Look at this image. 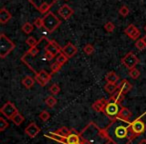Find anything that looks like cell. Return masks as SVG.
<instances>
[{"label": "cell", "instance_id": "cell-1", "mask_svg": "<svg viewBox=\"0 0 146 144\" xmlns=\"http://www.w3.org/2000/svg\"><path fill=\"white\" fill-rule=\"evenodd\" d=\"M107 137L113 144H130L137 136L131 129V121L114 118L104 128Z\"/></svg>", "mask_w": 146, "mask_h": 144}, {"label": "cell", "instance_id": "cell-30", "mask_svg": "<svg viewBox=\"0 0 146 144\" xmlns=\"http://www.w3.org/2000/svg\"><path fill=\"white\" fill-rule=\"evenodd\" d=\"M40 43V40H36V39L34 38V37H28V38L26 39V44L28 45L29 47H34V46H37V45Z\"/></svg>", "mask_w": 146, "mask_h": 144}, {"label": "cell", "instance_id": "cell-33", "mask_svg": "<svg viewBox=\"0 0 146 144\" xmlns=\"http://www.w3.org/2000/svg\"><path fill=\"white\" fill-rule=\"evenodd\" d=\"M135 47L138 49V50L142 51V50H144V49L146 48V44L144 43V41L142 40V38H141V39H138V40H136Z\"/></svg>", "mask_w": 146, "mask_h": 144}, {"label": "cell", "instance_id": "cell-28", "mask_svg": "<svg viewBox=\"0 0 146 144\" xmlns=\"http://www.w3.org/2000/svg\"><path fill=\"white\" fill-rule=\"evenodd\" d=\"M11 120H12V122L15 124V125L19 126V125H21V124H22L23 121H24V117H23V116L21 115L20 113H17L16 115H15Z\"/></svg>", "mask_w": 146, "mask_h": 144}, {"label": "cell", "instance_id": "cell-5", "mask_svg": "<svg viewBox=\"0 0 146 144\" xmlns=\"http://www.w3.org/2000/svg\"><path fill=\"white\" fill-rule=\"evenodd\" d=\"M29 3L33 5L41 14H47L50 12V8L58 1V0H28Z\"/></svg>", "mask_w": 146, "mask_h": 144}, {"label": "cell", "instance_id": "cell-34", "mask_svg": "<svg viewBox=\"0 0 146 144\" xmlns=\"http://www.w3.org/2000/svg\"><path fill=\"white\" fill-rule=\"evenodd\" d=\"M104 29H105L107 32L111 33L114 31V29H115V25H114L113 22H110V21H108V22L105 23V25H104Z\"/></svg>", "mask_w": 146, "mask_h": 144}, {"label": "cell", "instance_id": "cell-38", "mask_svg": "<svg viewBox=\"0 0 146 144\" xmlns=\"http://www.w3.org/2000/svg\"><path fill=\"white\" fill-rule=\"evenodd\" d=\"M39 118H40L43 122H45L50 118V114H49V112L47 111V110H43V111L39 114Z\"/></svg>", "mask_w": 146, "mask_h": 144}, {"label": "cell", "instance_id": "cell-22", "mask_svg": "<svg viewBox=\"0 0 146 144\" xmlns=\"http://www.w3.org/2000/svg\"><path fill=\"white\" fill-rule=\"evenodd\" d=\"M124 96H125V94H123L122 92H120L119 90H118L117 92L112 94L108 100H109V101L116 102V103H118V104H121V102L123 101V99H124Z\"/></svg>", "mask_w": 146, "mask_h": 144}, {"label": "cell", "instance_id": "cell-16", "mask_svg": "<svg viewBox=\"0 0 146 144\" xmlns=\"http://www.w3.org/2000/svg\"><path fill=\"white\" fill-rule=\"evenodd\" d=\"M107 103H108V99H105V98L98 99L92 104V109L96 112H104Z\"/></svg>", "mask_w": 146, "mask_h": 144}, {"label": "cell", "instance_id": "cell-23", "mask_svg": "<svg viewBox=\"0 0 146 144\" xmlns=\"http://www.w3.org/2000/svg\"><path fill=\"white\" fill-rule=\"evenodd\" d=\"M105 80L106 82H109V83H117L119 81V76L114 72V71H110L105 75Z\"/></svg>", "mask_w": 146, "mask_h": 144}, {"label": "cell", "instance_id": "cell-45", "mask_svg": "<svg viewBox=\"0 0 146 144\" xmlns=\"http://www.w3.org/2000/svg\"><path fill=\"white\" fill-rule=\"evenodd\" d=\"M142 40H143V41H144V43L146 44V35H145V36L142 37Z\"/></svg>", "mask_w": 146, "mask_h": 144}, {"label": "cell", "instance_id": "cell-14", "mask_svg": "<svg viewBox=\"0 0 146 144\" xmlns=\"http://www.w3.org/2000/svg\"><path fill=\"white\" fill-rule=\"evenodd\" d=\"M24 132L30 138H34V137H36L39 132H40V128L38 127V125H37L35 122H31V123L25 128Z\"/></svg>", "mask_w": 146, "mask_h": 144}, {"label": "cell", "instance_id": "cell-21", "mask_svg": "<svg viewBox=\"0 0 146 144\" xmlns=\"http://www.w3.org/2000/svg\"><path fill=\"white\" fill-rule=\"evenodd\" d=\"M35 81H36V80H35V78L27 75L22 79V84H23V86L26 88V89H31V88L34 86Z\"/></svg>", "mask_w": 146, "mask_h": 144}, {"label": "cell", "instance_id": "cell-2", "mask_svg": "<svg viewBox=\"0 0 146 144\" xmlns=\"http://www.w3.org/2000/svg\"><path fill=\"white\" fill-rule=\"evenodd\" d=\"M80 144H109L110 140L107 137L104 129H101L94 122H89L79 133Z\"/></svg>", "mask_w": 146, "mask_h": 144}, {"label": "cell", "instance_id": "cell-37", "mask_svg": "<svg viewBox=\"0 0 146 144\" xmlns=\"http://www.w3.org/2000/svg\"><path fill=\"white\" fill-rule=\"evenodd\" d=\"M119 14L121 15L122 17H126L128 14H129V8H128L126 5H123L119 8Z\"/></svg>", "mask_w": 146, "mask_h": 144}, {"label": "cell", "instance_id": "cell-9", "mask_svg": "<svg viewBox=\"0 0 146 144\" xmlns=\"http://www.w3.org/2000/svg\"><path fill=\"white\" fill-rule=\"evenodd\" d=\"M120 108H119V104L116 103V102L113 101H109L108 100V103L105 107V110H104L103 113L107 116L108 118L110 119H114V118L117 117L118 115V112H119Z\"/></svg>", "mask_w": 146, "mask_h": 144}, {"label": "cell", "instance_id": "cell-18", "mask_svg": "<svg viewBox=\"0 0 146 144\" xmlns=\"http://www.w3.org/2000/svg\"><path fill=\"white\" fill-rule=\"evenodd\" d=\"M11 18H12L11 13L9 12L6 8H4V7L1 8V10H0V23H1V24H5V23L8 22Z\"/></svg>", "mask_w": 146, "mask_h": 144}, {"label": "cell", "instance_id": "cell-4", "mask_svg": "<svg viewBox=\"0 0 146 144\" xmlns=\"http://www.w3.org/2000/svg\"><path fill=\"white\" fill-rule=\"evenodd\" d=\"M15 48V44L4 34H0V58L4 59Z\"/></svg>", "mask_w": 146, "mask_h": 144}, {"label": "cell", "instance_id": "cell-13", "mask_svg": "<svg viewBox=\"0 0 146 144\" xmlns=\"http://www.w3.org/2000/svg\"><path fill=\"white\" fill-rule=\"evenodd\" d=\"M73 13H74V10L67 4L62 5V6L58 9V14L60 15L64 20H67V19L70 18L73 15Z\"/></svg>", "mask_w": 146, "mask_h": 144}, {"label": "cell", "instance_id": "cell-8", "mask_svg": "<svg viewBox=\"0 0 146 144\" xmlns=\"http://www.w3.org/2000/svg\"><path fill=\"white\" fill-rule=\"evenodd\" d=\"M0 112H1V113H2L3 115L7 118V119H10V120L12 119V118L14 117L17 113H19L18 109L16 108V106H15L14 104L10 101L6 102V103L1 107Z\"/></svg>", "mask_w": 146, "mask_h": 144}, {"label": "cell", "instance_id": "cell-36", "mask_svg": "<svg viewBox=\"0 0 146 144\" xmlns=\"http://www.w3.org/2000/svg\"><path fill=\"white\" fill-rule=\"evenodd\" d=\"M8 126H9L8 121H6V120L2 117L0 118V131L3 132L6 128H8Z\"/></svg>", "mask_w": 146, "mask_h": 144}, {"label": "cell", "instance_id": "cell-7", "mask_svg": "<svg viewBox=\"0 0 146 144\" xmlns=\"http://www.w3.org/2000/svg\"><path fill=\"white\" fill-rule=\"evenodd\" d=\"M140 60L138 59V57L134 54L132 51L128 52L127 54L125 55L124 57H122L121 59V63L126 67L127 69H133V68H136V65L139 64Z\"/></svg>", "mask_w": 146, "mask_h": 144}, {"label": "cell", "instance_id": "cell-6", "mask_svg": "<svg viewBox=\"0 0 146 144\" xmlns=\"http://www.w3.org/2000/svg\"><path fill=\"white\" fill-rule=\"evenodd\" d=\"M51 134H53L52 132H51ZM53 135H54V134H53ZM48 137L53 138L54 140H56V141L60 142V143H62V144H78V143H80V141H81V140H80L79 133H77L75 130H74L70 135L66 136V137H58V136H56V137L48 136Z\"/></svg>", "mask_w": 146, "mask_h": 144}, {"label": "cell", "instance_id": "cell-11", "mask_svg": "<svg viewBox=\"0 0 146 144\" xmlns=\"http://www.w3.org/2000/svg\"><path fill=\"white\" fill-rule=\"evenodd\" d=\"M34 78L40 86H45L51 80V74L44 69H41L40 71H37V73H35Z\"/></svg>", "mask_w": 146, "mask_h": 144}, {"label": "cell", "instance_id": "cell-15", "mask_svg": "<svg viewBox=\"0 0 146 144\" xmlns=\"http://www.w3.org/2000/svg\"><path fill=\"white\" fill-rule=\"evenodd\" d=\"M62 53H64L68 58H72L74 55L77 53V47L71 42H68L62 48Z\"/></svg>", "mask_w": 146, "mask_h": 144}, {"label": "cell", "instance_id": "cell-39", "mask_svg": "<svg viewBox=\"0 0 146 144\" xmlns=\"http://www.w3.org/2000/svg\"><path fill=\"white\" fill-rule=\"evenodd\" d=\"M83 51H84V53H85V54L91 55L92 53L94 52V47H93V45H91V44H86L85 46H84V48H83Z\"/></svg>", "mask_w": 146, "mask_h": 144}, {"label": "cell", "instance_id": "cell-10", "mask_svg": "<svg viewBox=\"0 0 146 144\" xmlns=\"http://www.w3.org/2000/svg\"><path fill=\"white\" fill-rule=\"evenodd\" d=\"M144 114L140 116V117H138L137 119H135L134 121H131V129L136 136L143 134L146 130V124L142 121V117L144 116Z\"/></svg>", "mask_w": 146, "mask_h": 144}, {"label": "cell", "instance_id": "cell-35", "mask_svg": "<svg viewBox=\"0 0 146 144\" xmlns=\"http://www.w3.org/2000/svg\"><path fill=\"white\" fill-rule=\"evenodd\" d=\"M49 91H50L51 94H53V95H57V94L60 92V87H59V85H57V84H52V85L49 87Z\"/></svg>", "mask_w": 146, "mask_h": 144}, {"label": "cell", "instance_id": "cell-32", "mask_svg": "<svg viewBox=\"0 0 146 144\" xmlns=\"http://www.w3.org/2000/svg\"><path fill=\"white\" fill-rule=\"evenodd\" d=\"M129 76L132 78V79H137L140 76V71L138 70L137 68H133L129 70Z\"/></svg>", "mask_w": 146, "mask_h": 144}, {"label": "cell", "instance_id": "cell-41", "mask_svg": "<svg viewBox=\"0 0 146 144\" xmlns=\"http://www.w3.org/2000/svg\"><path fill=\"white\" fill-rule=\"evenodd\" d=\"M140 34H141V32H140V30L139 29L136 27L135 28V30L133 31V33H132L131 35H130V38L132 39V40H138V38H139V36H140Z\"/></svg>", "mask_w": 146, "mask_h": 144}, {"label": "cell", "instance_id": "cell-42", "mask_svg": "<svg viewBox=\"0 0 146 144\" xmlns=\"http://www.w3.org/2000/svg\"><path fill=\"white\" fill-rule=\"evenodd\" d=\"M44 56H45V59H46L47 61H51L52 59H54L55 55L52 54L51 52H49V51L44 50Z\"/></svg>", "mask_w": 146, "mask_h": 144}, {"label": "cell", "instance_id": "cell-20", "mask_svg": "<svg viewBox=\"0 0 146 144\" xmlns=\"http://www.w3.org/2000/svg\"><path fill=\"white\" fill-rule=\"evenodd\" d=\"M74 131V130H71V129H69L68 127H60L59 129H57L56 131H54V132H52L54 135H56V136H58V137H66V136H68V135H70L72 132Z\"/></svg>", "mask_w": 146, "mask_h": 144}, {"label": "cell", "instance_id": "cell-44", "mask_svg": "<svg viewBox=\"0 0 146 144\" xmlns=\"http://www.w3.org/2000/svg\"><path fill=\"white\" fill-rule=\"evenodd\" d=\"M138 144H146V139H145V138H143V139H141L139 142H138Z\"/></svg>", "mask_w": 146, "mask_h": 144}, {"label": "cell", "instance_id": "cell-47", "mask_svg": "<svg viewBox=\"0 0 146 144\" xmlns=\"http://www.w3.org/2000/svg\"><path fill=\"white\" fill-rule=\"evenodd\" d=\"M78 144H80V143H78Z\"/></svg>", "mask_w": 146, "mask_h": 144}, {"label": "cell", "instance_id": "cell-3", "mask_svg": "<svg viewBox=\"0 0 146 144\" xmlns=\"http://www.w3.org/2000/svg\"><path fill=\"white\" fill-rule=\"evenodd\" d=\"M43 19V27L48 33H52L56 30L61 24V20L54 14L53 12H48L42 17Z\"/></svg>", "mask_w": 146, "mask_h": 144}, {"label": "cell", "instance_id": "cell-17", "mask_svg": "<svg viewBox=\"0 0 146 144\" xmlns=\"http://www.w3.org/2000/svg\"><path fill=\"white\" fill-rule=\"evenodd\" d=\"M131 117H132V112L127 107L122 106L120 108L119 112H118L117 118H120V119H123V120H130Z\"/></svg>", "mask_w": 146, "mask_h": 144}, {"label": "cell", "instance_id": "cell-24", "mask_svg": "<svg viewBox=\"0 0 146 144\" xmlns=\"http://www.w3.org/2000/svg\"><path fill=\"white\" fill-rule=\"evenodd\" d=\"M104 90L107 93H109L110 95H112V94H114L115 92L118 91V85L115 83H109V82H107L105 84V86H104Z\"/></svg>", "mask_w": 146, "mask_h": 144}, {"label": "cell", "instance_id": "cell-19", "mask_svg": "<svg viewBox=\"0 0 146 144\" xmlns=\"http://www.w3.org/2000/svg\"><path fill=\"white\" fill-rule=\"evenodd\" d=\"M131 89H132L131 83L126 79H123L121 82H120L119 85H118V90H119L120 92H122L123 94L128 93L129 91H131Z\"/></svg>", "mask_w": 146, "mask_h": 144}, {"label": "cell", "instance_id": "cell-31", "mask_svg": "<svg viewBox=\"0 0 146 144\" xmlns=\"http://www.w3.org/2000/svg\"><path fill=\"white\" fill-rule=\"evenodd\" d=\"M61 67H62V65L59 64L57 61H55L54 63H52V64L50 65V70H51V73H57L59 70L61 69Z\"/></svg>", "mask_w": 146, "mask_h": 144}, {"label": "cell", "instance_id": "cell-40", "mask_svg": "<svg viewBox=\"0 0 146 144\" xmlns=\"http://www.w3.org/2000/svg\"><path fill=\"white\" fill-rule=\"evenodd\" d=\"M135 28H136V27L134 26L133 24H130V25H128V27H126V28H125V30H124V33H125V34L127 35L128 37H129L130 35H131L132 33H133V31L135 30Z\"/></svg>", "mask_w": 146, "mask_h": 144}, {"label": "cell", "instance_id": "cell-29", "mask_svg": "<svg viewBox=\"0 0 146 144\" xmlns=\"http://www.w3.org/2000/svg\"><path fill=\"white\" fill-rule=\"evenodd\" d=\"M68 57L66 56V55L64 54V53H59L58 55H57V57H56V61L59 63V64H61V65H64L65 63L67 62V60H68Z\"/></svg>", "mask_w": 146, "mask_h": 144}, {"label": "cell", "instance_id": "cell-43", "mask_svg": "<svg viewBox=\"0 0 146 144\" xmlns=\"http://www.w3.org/2000/svg\"><path fill=\"white\" fill-rule=\"evenodd\" d=\"M33 24H34L35 27H37V28H41V27H43V19L36 18L34 20V23H33Z\"/></svg>", "mask_w": 146, "mask_h": 144}, {"label": "cell", "instance_id": "cell-25", "mask_svg": "<svg viewBox=\"0 0 146 144\" xmlns=\"http://www.w3.org/2000/svg\"><path fill=\"white\" fill-rule=\"evenodd\" d=\"M41 41H42V38L40 39V43H41ZM39 43V44H40ZM38 44V45H39ZM38 45L37 46H34V47H31V48H29L28 50L26 51V53H25L23 56H25V57H27V56H32V57H35L37 54L39 53V48H38Z\"/></svg>", "mask_w": 146, "mask_h": 144}, {"label": "cell", "instance_id": "cell-27", "mask_svg": "<svg viewBox=\"0 0 146 144\" xmlns=\"http://www.w3.org/2000/svg\"><path fill=\"white\" fill-rule=\"evenodd\" d=\"M45 104H46L49 108H53L57 104L56 98L53 97V96H49V97H47L46 99H45Z\"/></svg>", "mask_w": 146, "mask_h": 144}, {"label": "cell", "instance_id": "cell-26", "mask_svg": "<svg viewBox=\"0 0 146 144\" xmlns=\"http://www.w3.org/2000/svg\"><path fill=\"white\" fill-rule=\"evenodd\" d=\"M33 29H34V27H33V25L31 24L30 22H25L24 24L22 25V31L25 34H30V33H32Z\"/></svg>", "mask_w": 146, "mask_h": 144}, {"label": "cell", "instance_id": "cell-12", "mask_svg": "<svg viewBox=\"0 0 146 144\" xmlns=\"http://www.w3.org/2000/svg\"><path fill=\"white\" fill-rule=\"evenodd\" d=\"M62 48L63 47H61L55 40L46 39V45H45V47H44V50L49 51V52H51L52 54H54L55 56H56L59 53L62 52Z\"/></svg>", "mask_w": 146, "mask_h": 144}, {"label": "cell", "instance_id": "cell-46", "mask_svg": "<svg viewBox=\"0 0 146 144\" xmlns=\"http://www.w3.org/2000/svg\"><path fill=\"white\" fill-rule=\"evenodd\" d=\"M144 29H145V31H146V25H145V27H144Z\"/></svg>", "mask_w": 146, "mask_h": 144}]
</instances>
